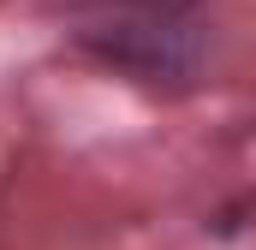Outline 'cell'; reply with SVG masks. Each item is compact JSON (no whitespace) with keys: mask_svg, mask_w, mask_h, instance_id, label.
Returning <instances> with one entry per match:
<instances>
[{"mask_svg":"<svg viewBox=\"0 0 256 250\" xmlns=\"http://www.w3.org/2000/svg\"><path fill=\"white\" fill-rule=\"evenodd\" d=\"M102 6H114L126 18H185L196 0H102Z\"/></svg>","mask_w":256,"mask_h":250,"instance_id":"7a4b0ae2","label":"cell"},{"mask_svg":"<svg viewBox=\"0 0 256 250\" xmlns=\"http://www.w3.org/2000/svg\"><path fill=\"white\" fill-rule=\"evenodd\" d=\"M84 48L102 54L131 78H191L196 72V30L185 18H126L114 12L108 24L84 30Z\"/></svg>","mask_w":256,"mask_h":250,"instance_id":"6da1fadb","label":"cell"}]
</instances>
